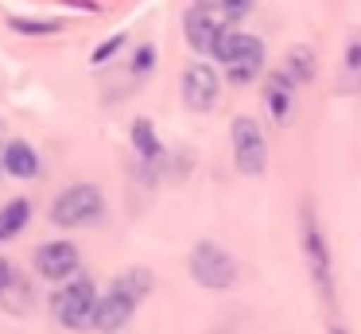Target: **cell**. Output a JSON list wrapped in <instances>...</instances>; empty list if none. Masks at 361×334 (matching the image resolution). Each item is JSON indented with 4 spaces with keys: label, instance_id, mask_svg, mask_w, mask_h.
Masks as SVG:
<instances>
[{
    "label": "cell",
    "instance_id": "8992f818",
    "mask_svg": "<svg viewBox=\"0 0 361 334\" xmlns=\"http://www.w3.org/2000/svg\"><path fill=\"white\" fill-rule=\"evenodd\" d=\"M229 140H233V163L241 175L257 179L264 175L268 167V144H264V132H260V124L252 121V117H233V124H229Z\"/></svg>",
    "mask_w": 361,
    "mask_h": 334
},
{
    "label": "cell",
    "instance_id": "44dd1931",
    "mask_svg": "<svg viewBox=\"0 0 361 334\" xmlns=\"http://www.w3.org/2000/svg\"><path fill=\"white\" fill-rule=\"evenodd\" d=\"M121 47H125V35H113V39H105V43L94 51V66H105V62H109L113 54L121 51Z\"/></svg>",
    "mask_w": 361,
    "mask_h": 334
},
{
    "label": "cell",
    "instance_id": "3957f363",
    "mask_svg": "<svg viewBox=\"0 0 361 334\" xmlns=\"http://www.w3.org/2000/svg\"><path fill=\"white\" fill-rule=\"evenodd\" d=\"M105 217V198L94 183H74L51 202V222L59 229H90Z\"/></svg>",
    "mask_w": 361,
    "mask_h": 334
},
{
    "label": "cell",
    "instance_id": "52a82bcc",
    "mask_svg": "<svg viewBox=\"0 0 361 334\" xmlns=\"http://www.w3.org/2000/svg\"><path fill=\"white\" fill-rule=\"evenodd\" d=\"M218 93H221V78L214 66L206 62H190L183 70V101H187L190 113H210L218 105Z\"/></svg>",
    "mask_w": 361,
    "mask_h": 334
},
{
    "label": "cell",
    "instance_id": "ac0fdd59",
    "mask_svg": "<svg viewBox=\"0 0 361 334\" xmlns=\"http://www.w3.org/2000/svg\"><path fill=\"white\" fill-rule=\"evenodd\" d=\"M218 4H221V16H226L229 23H241L245 16L257 8V0H218Z\"/></svg>",
    "mask_w": 361,
    "mask_h": 334
},
{
    "label": "cell",
    "instance_id": "ba28073f",
    "mask_svg": "<svg viewBox=\"0 0 361 334\" xmlns=\"http://www.w3.org/2000/svg\"><path fill=\"white\" fill-rule=\"evenodd\" d=\"M35 272H39L43 280H51V284H63V280L78 276L82 272L78 245H71V241H47V245H39V253H35Z\"/></svg>",
    "mask_w": 361,
    "mask_h": 334
},
{
    "label": "cell",
    "instance_id": "4fadbf2b",
    "mask_svg": "<svg viewBox=\"0 0 361 334\" xmlns=\"http://www.w3.org/2000/svg\"><path fill=\"white\" fill-rule=\"evenodd\" d=\"M24 303H27V280L16 272V264L8 256H0V307L24 311Z\"/></svg>",
    "mask_w": 361,
    "mask_h": 334
},
{
    "label": "cell",
    "instance_id": "603a6c76",
    "mask_svg": "<svg viewBox=\"0 0 361 334\" xmlns=\"http://www.w3.org/2000/svg\"><path fill=\"white\" fill-rule=\"evenodd\" d=\"M198 4H210V0H198Z\"/></svg>",
    "mask_w": 361,
    "mask_h": 334
},
{
    "label": "cell",
    "instance_id": "d6986e66",
    "mask_svg": "<svg viewBox=\"0 0 361 334\" xmlns=\"http://www.w3.org/2000/svg\"><path fill=\"white\" fill-rule=\"evenodd\" d=\"M152 66H156V47H152V43L136 47V54H133V74H148Z\"/></svg>",
    "mask_w": 361,
    "mask_h": 334
},
{
    "label": "cell",
    "instance_id": "8fae6325",
    "mask_svg": "<svg viewBox=\"0 0 361 334\" xmlns=\"http://www.w3.org/2000/svg\"><path fill=\"white\" fill-rule=\"evenodd\" d=\"M39 155L27 140H8V144H0V171L12 179H35L39 175Z\"/></svg>",
    "mask_w": 361,
    "mask_h": 334
},
{
    "label": "cell",
    "instance_id": "7402d4cb",
    "mask_svg": "<svg viewBox=\"0 0 361 334\" xmlns=\"http://www.w3.org/2000/svg\"><path fill=\"white\" fill-rule=\"evenodd\" d=\"M330 334H345V330H338V326H334V330H330Z\"/></svg>",
    "mask_w": 361,
    "mask_h": 334
},
{
    "label": "cell",
    "instance_id": "5b68a950",
    "mask_svg": "<svg viewBox=\"0 0 361 334\" xmlns=\"http://www.w3.org/2000/svg\"><path fill=\"white\" fill-rule=\"evenodd\" d=\"M237 272H241L237 261L218 241H198L190 249V276H195V284L210 287V292H226V287L237 284Z\"/></svg>",
    "mask_w": 361,
    "mask_h": 334
},
{
    "label": "cell",
    "instance_id": "30bf717a",
    "mask_svg": "<svg viewBox=\"0 0 361 334\" xmlns=\"http://www.w3.org/2000/svg\"><path fill=\"white\" fill-rule=\"evenodd\" d=\"M183 31H187V43L195 47L198 54H210L214 43H218V35L226 28H221V20L210 12V4H195L187 16H183Z\"/></svg>",
    "mask_w": 361,
    "mask_h": 334
},
{
    "label": "cell",
    "instance_id": "7a4b0ae2",
    "mask_svg": "<svg viewBox=\"0 0 361 334\" xmlns=\"http://www.w3.org/2000/svg\"><path fill=\"white\" fill-rule=\"evenodd\" d=\"M210 54L226 66V78L233 85H249L264 66V43L249 31H221Z\"/></svg>",
    "mask_w": 361,
    "mask_h": 334
},
{
    "label": "cell",
    "instance_id": "6da1fadb",
    "mask_svg": "<svg viewBox=\"0 0 361 334\" xmlns=\"http://www.w3.org/2000/svg\"><path fill=\"white\" fill-rule=\"evenodd\" d=\"M152 292V272L148 268H128L121 272L117 280L109 284V292L97 295V307H94V330H121L128 318L136 315V307L144 303V295Z\"/></svg>",
    "mask_w": 361,
    "mask_h": 334
},
{
    "label": "cell",
    "instance_id": "9a60e30c",
    "mask_svg": "<svg viewBox=\"0 0 361 334\" xmlns=\"http://www.w3.org/2000/svg\"><path fill=\"white\" fill-rule=\"evenodd\" d=\"M314 70H319V66H314V51H311V47H291L283 74H288L295 85H307V82H314Z\"/></svg>",
    "mask_w": 361,
    "mask_h": 334
},
{
    "label": "cell",
    "instance_id": "277c9868",
    "mask_svg": "<svg viewBox=\"0 0 361 334\" xmlns=\"http://www.w3.org/2000/svg\"><path fill=\"white\" fill-rule=\"evenodd\" d=\"M94 307H97V287L90 276H71L59 284V292L51 295V315L71 330H86L94 326Z\"/></svg>",
    "mask_w": 361,
    "mask_h": 334
},
{
    "label": "cell",
    "instance_id": "5bb4252c",
    "mask_svg": "<svg viewBox=\"0 0 361 334\" xmlns=\"http://www.w3.org/2000/svg\"><path fill=\"white\" fill-rule=\"evenodd\" d=\"M32 222V202L27 198H12L0 206V241H12L16 233H24V225Z\"/></svg>",
    "mask_w": 361,
    "mask_h": 334
},
{
    "label": "cell",
    "instance_id": "9c48e42d",
    "mask_svg": "<svg viewBox=\"0 0 361 334\" xmlns=\"http://www.w3.org/2000/svg\"><path fill=\"white\" fill-rule=\"evenodd\" d=\"M303 253H307V264H311V276L319 284V292L334 295V287H330V256H326V245H322V233H319L311 206L303 210Z\"/></svg>",
    "mask_w": 361,
    "mask_h": 334
},
{
    "label": "cell",
    "instance_id": "7c38bea8",
    "mask_svg": "<svg viewBox=\"0 0 361 334\" xmlns=\"http://www.w3.org/2000/svg\"><path fill=\"white\" fill-rule=\"evenodd\" d=\"M295 90L299 85L291 82L283 70H276V74H268V82H264V105H268V113L276 117L280 124H288L291 121V105H295Z\"/></svg>",
    "mask_w": 361,
    "mask_h": 334
},
{
    "label": "cell",
    "instance_id": "ffe728a7",
    "mask_svg": "<svg viewBox=\"0 0 361 334\" xmlns=\"http://www.w3.org/2000/svg\"><path fill=\"white\" fill-rule=\"evenodd\" d=\"M12 31H20V35H51V31H59V23H35V20H12Z\"/></svg>",
    "mask_w": 361,
    "mask_h": 334
},
{
    "label": "cell",
    "instance_id": "2e32d148",
    "mask_svg": "<svg viewBox=\"0 0 361 334\" xmlns=\"http://www.w3.org/2000/svg\"><path fill=\"white\" fill-rule=\"evenodd\" d=\"M361 90V31H353L345 43V66H342V93Z\"/></svg>",
    "mask_w": 361,
    "mask_h": 334
},
{
    "label": "cell",
    "instance_id": "e0dca14e",
    "mask_svg": "<svg viewBox=\"0 0 361 334\" xmlns=\"http://www.w3.org/2000/svg\"><path fill=\"white\" fill-rule=\"evenodd\" d=\"M133 144H136V152H140L148 163H156L159 152H164V148H159V140H156V132H152V121H148V117H140V121L133 124Z\"/></svg>",
    "mask_w": 361,
    "mask_h": 334
}]
</instances>
